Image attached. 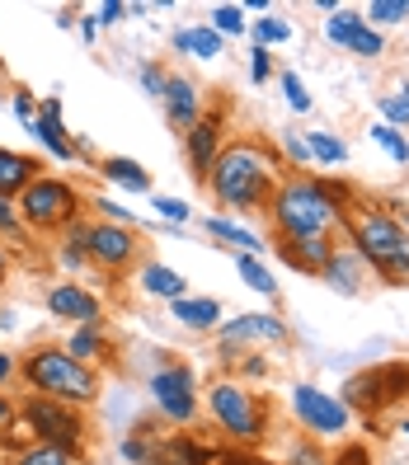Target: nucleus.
Instances as JSON below:
<instances>
[{
	"label": "nucleus",
	"mask_w": 409,
	"mask_h": 465,
	"mask_svg": "<svg viewBox=\"0 0 409 465\" xmlns=\"http://www.w3.org/2000/svg\"><path fill=\"white\" fill-rule=\"evenodd\" d=\"M372 142H376L381 151H386V155L395 160V165H409V142L400 136V127H386V123H376V127H372Z\"/></svg>",
	"instance_id": "nucleus-34"
},
{
	"label": "nucleus",
	"mask_w": 409,
	"mask_h": 465,
	"mask_svg": "<svg viewBox=\"0 0 409 465\" xmlns=\"http://www.w3.org/2000/svg\"><path fill=\"white\" fill-rule=\"evenodd\" d=\"M409 395V367L391 362V367H372L363 376H353L344 386V404L348 409H386L395 400Z\"/></svg>",
	"instance_id": "nucleus-10"
},
{
	"label": "nucleus",
	"mask_w": 409,
	"mask_h": 465,
	"mask_svg": "<svg viewBox=\"0 0 409 465\" xmlns=\"http://www.w3.org/2000/svg\"><path fill=\"white\" fill-rule=\"evenodd\" d=\"M66 352H71L75 362H85V367L104 362V352H108V343H104V324H80V330H71Z\"/></svg>",
	"instance_id": "nucleus-24"
},
{
	"label": "nucleus",
	"mask_w": 409,
	"mask_h": 465,
	"mask_svg": "<svg viewBox=\"0 0 409 465\" xmlns=\"http://www.w3.org/2000/svg\"><path fill=\"white\" fill-rule=\"evenodd\" d=\"M283 465H334V460L324 456L315 442H296V447L287 451V460H283Z\"/></svg>",
	"instance_id": "nucleus-40"
},
{
	"label": "nucleus",
	"mask_w": 409,
	"mask_h": 465,
	"mask_svg": "<svg viewBox=\"0 0 409 465\" xmlns=\"http://www.w3.org/2000/svg\"><path fill=\"white\" fill-rule=\"evenodd\" d=\"M19 222L34 226V231H62L80 216V193L66 183V179H52V174H38L29 188L19 193L15 203Z\"/></svg>",
	"instance_id": "nucleus-5"
},
{
	"label": "nucleus",
	"mask_w": 409,
	"mask_h": 465,
	"mask_svg": "<svg viewBox=\"0 0 409 465\" xmlns=\"http://www.w3.org/2000/svg\"><path fill=\"white\" fill-rule=\"evenodd\" d=\"M235 272L244 278V287L259 292V296H278V282H273V272L264 268V259L254 254H235Z\"/></svg>",
	"instance_id": "nucleus-27"
},
{
	"label": "nucleus",
	"mask_w": 409,
	"mask_h": 465,
	"mask_svg": "<svg viewBox=\"0 0 409 465\" xmlns=\"http://www.w3.org/2000/svg\"><path fill=\"white\" fill-rule=\"evenodd\" d=\"M363 24H367V19H363L358 10H339L334 19H324V38H330V43H339V47H348V38L358 34Z\"/></svg>",
	"instance_id": "nucleus-33"
},
{
	"label": "nucleus",
	"mask_w": 409,
	"mask_h": 465,
	"mask_svg": "<svg viewBox=\"0 0 409 465\" xmlns=\"http://www.w3.org/2000/svg\"><path fill=\"white\" fill-rule=\"evenodd\" d=\"M175 47L179 52H194V57H203V62H212V57H222L226 38H216L207 24H194V29H179L175 34Z\"/></svg>",
	"instance_id": "nucleus-26"
},
{
	"label": "nucleus",
	"mask_w": 409,
	"mask_h": 465,
	"mask_svg": "<svg viewBox=\"0 0 409 465\" xmlns=\"http://www.w3.org/2000/svg\"><path fill=\"white\" fill-rule=\"evenodd\" d=\"M250 38H254V47H278V43H287L292 38V29H287V24L283 19H254L250 24Z\"/></svg>",
	"instance_id": "nucleus-35"
},
{
	"label": "nucleus",
	"mask_w": 409,
	"mask_h": 465,
	"mask_svg": "<svg viewBox=\"0 0 409 465\" xmlns=\"http://www.w3.org/2000/svg\"><path fill=\"white\" fill-rule=\"evenodd\" d=\"M344 231H348L353 254H358L381 282H391V287H404L409 282V231L400 226V216L391 207L348 203Z\"/></svg>",
	"instance_id": "nucleus-3"
},
{
	"label": "nucleus",
	"mask_w": 409,
	"mask_h": 465,
	"mask_svg": "<svg viewBox=\"0 0 409 465\" xmlns=\"http://www.w3.org/2000/svg\"><path fill=\"white\" fill-rule=\"evenodd\" d=\"M216 465H254V460H244V456H226V460H216Z\"/></svg>",
	"instance_id": "nucleus-53"
},
{
	"label": "nucleus",
	"mask_w": 409,
	"mask_h": 465,
	"mask_svg": "<svg viewBox=\"0 0 409 465\" xmlns=\"http://www.w3.org/2000/svg\"><path fill=\"white\" fill-rule=\"evenodd\" d=\"M268 75H273V57H268L264 47H254V52H250V80H254V85H264Z\"/></svg>",
	"instance_id": "nucleus-44"
},
{
	"label": "nucleus",
	"mask_w": 409,
	"mask_h": 465,
	"mask_svg": "<svg viewBox=\"0 0 409 465\" xmlns=\"http://www.w3.org/2000/svg\"><path fill=\"white\" fill-rule=\"evenodd\" d=\"M184 151H188V165H194V174H198V179H207L212 160L222 155V108L203 114L194 127L184 132Z\"/></svg>",
	"instance_id": "nucleus-14"
},
{
	"label": "nucleus",
	"mask_w": 409,
	"mask_h": 465,
	"mask_svg": "<svg viewBox=\"0 0 409 465\" xmlns=\"http://www.w3.org/2000/svg\"><path fill=\"white\" fill-rule=\"evenodd\" d=\"M244 376H268V362H264V352H250V358H244Z\"/></svg>",
	"instance_id": "nucleus-51"
},
{
	"label": "nucleus",
	"mask_w": 409,
	"mask_h": 465,
	"mask_svg": "<svg viewBox=\"0 0 409 465\" xmlns=\"http://www.w3.org/2000/svg\"><path fill=\"white\" fill-rule=\"evenodd\" d=\"M142 292L160 296V301H179V296H188V278L175 272L170 263H142Z\"/></svg>",
	"instance_id": "nucleus-21"
},
{
	"label": "nucleus",
	"mask_w": 409,
	"mask_h": 465,
	"mask_svg": "<svg viewBox=\"0 0 409 465\" xmlns=\"http://www.w3.org/2000/svg\"><path fill=\"white\" fill-rule=\"evenodd\" d=\"M278 85H283V94H287V104H292V114H311V94H306V85H302V75L283 71Z\"/></svg>",
	"instance_id": "nucleus-38"
},
{
	"label": "nucleus",
	"mask_w": 409,
	"mask_h": 465,
	"mask_svg": "<svg viewBox=\"0 0 409 465\" xmlns=\"http://www.w3.org/2000/svg\"><path fill=\"white\" fill-rule=\"evenodd\" d=\"M5 278H10V250L0 244V282H5Z\"/></svg>",
	"instance_id": "nucleus-52"
},
{
	"label": "nucleus",
	"mask_w": 409,
	"mask_h": 465,
	"mask_svg": "<svg viewBox=\"0 0 409 465\" xmlns=\"http://www.w3.org/2000/svg\"><path fill=\"white\" fill-rule=\"evenodd\" d=\"M283 151H287V160H292V165H311V151H306V142H302V136H283Z\"/></svg>",
	"instance_id": "nucleus-47"
},
{
	"label": "nucleus",
	"mask_w": 409,
	"mask_h": 465,
	"mask_svg": "<svg viewBox=\"0 0 409 465\" xmlns=\"http://www.w3.org/2000/svg\"><path fill=\"white\" fill-rule=\"evenodd\" d=\"M207 409H212L216 428H226L235 442H244V447L264 442L268 414H264V404L240 386V381H216V386L207 391Z\"/></svg>",
	"instance_id": "nucleus-6"
},
{
	"label": "nucleus",
	"mask_w": 409,
	"mask_h": 465,
	"mask_svg": "<svg viewBox=\"0 0 409 465\" xmlns=\"http://www.w3.org/2000/svg\"><path fill=\"white\" fill-rule=\"evenodd\" d=\"M306 151H311L315 165H344V160H348L344 136H334V132H311L306 136Z\"/></svg>",
	"instance_id": "nucleus-28"
},
{
	"label": "nucleus",
	"mask_w": 409,
	"mask_h": 465,
	"mask_svg": "<svg viewBox=\"0 0 409 465\" xmlns=\"http://www.w3.org/2000/svg\"><path fill=\"white\" fill-rule=\"evenodd\" d=\"M348 52H358V57H381V52H386V38H381L376 29H367V24H363V29L348 38Z\"/></svg>",
	"instance_id": "nucleus-39"
},
{
	"label": "nucleus",
	"mask_w": 409,
	"mask_h": 465,
	"mask_svg": "<svg viewBox=\"0 0 409 465\" xmlns=\"http://www.w3.org/2000/svg\"><path fill=\"white\" fill-rule=\"evenodd\" d=\"M95 207H99V216H104V222H114V226H132V212H127L123 203H114V198H99Z\"/></svg>",
	"instance_id": "nucleus-42"
},
{
	"label": "nucleus",
	"mask_w": 409,
	"mask_h": 465,
	"mask_svg": "<svg viewBox=\"0 0 409 465\" xmlns=\"http://www.w3.org/2000/svg\"><path fill=\"white\" fill-rule=\"evenodd\" d=\"M344 212H348V188L344 183L287 174L278 183V193H273V203H268V222H273V235L306 240V235H334Z\"/></svg>",
	"instance_id": "nucleus-2"
},
{
	"label": "nucleus",
	"mask_w": 409,
	"mask_h": 465,
	"mask_svg": "<svg viewBox=\"0 0 409 465\" xmlns=\"http://www.w3.org/2000/svg\"><path fill=\"white\" fill-rule=\"evenodd\" d=\"M381 118H386V127L409 123V85H400L395 94H381Z\"/></svg>",
	"instance_id": "nucleus-36"
},
{
	"label": "nucleus",
	"mask_w": 409,
	"mask_h": 465,
	"mask_svg": "<svg viewBox=\"0 0 409 465\" xmlns=\"http://www.w3.org/2000/svg\"><path fill=\"white\" fill-rule=\"evenodd\" d=\"M15 376H19V362L10 358V352H0V386H10Z\"/></svg>",
	"instance_id": "nucleus-50"
},
{
	"label": "nucleus",
	"mask_w": 409,
	"mask_h": 465,
	"mask_svg": "<svg viewBox=\"0 0 409 465\" xmlns=\"http://www.w3.org/2000/svg\"><path fill=\"white\" fill-rule=\"evenodd\" d=\"M0 235L19 240V212H15V203H10V198H0Z\"/></svg>",
	"instance_id": "nucleus-46"
},
{
	"label": "nucleus",
	"mask_w": 409,
	"mask_h": 465,
	"mask_svg": "<svg viewBox=\"0 0 409 465\" xmlns=\"http://www.w3.org/2000/svg\"><path fill=\"white\" fill-rule=\"evenodd\" d=\"M15 114H19V123L29 127L34 118H38V99L29 94V90H15Z\"/></svg>",
	"instance_id": "nucleus-45"
},
{
	"label": "nucleus",
	"mask_w": 409,
	"mask_h": 465,
	"mask_svg": "<svg viewBox=\"0 0 409 465\" xmlns=\"http://www.w3.org/2000/svg\"><path fill=\"white\" fill-rule=\"evenodd\" d=\"M19 376L29 381L34 395H47V400L71 404V409H85L99 400V371L75 362L66 348H34L19 362Z\"/></svg>",
	"instance_id": "nucleus-4"
},
{
	"label": "nucleus",
	"mask_w": 409,
	"mask_h": 465,
	"mask_svg": "<svg viewBox=\"0 0 409 465\" xmlns=\"http://www.w3.org/2000/svg\"><path fill=\"white\" fill-rule=\"evenodd\" d=\"M207 29H212L216 38H235V34H244V29H250V19H244V5H216Z\"/></svg>",
	"instance_id": "nucleus-31"
},
{
	"label": "nucleus",
	"mask_w": 409,
	"mask_h": 465,
	"mask_svg": "<svg viewBox=\"0 0 409 465\" xmlns=\"http://www.w3.org/2000/svg\"><path fill=\"white\" fill-rule=\"evenodd\" d=\"M47 311L57 315V320H71L75 330H80V324H104L99 296L85 292L80 282H52V287H47Z\"/></svg>",
	"instance_id": "nucleus-13"
},
{
	"label": "nucleus",
	"mask_w": 409,
	"mask_h": 465,
	"mask_svg": "<svg viewBox=\"0 0 409 465\" xmlns=\"http://www.w3.org/2000/svg\"><path fill=\"white\" fill-rule=\"evenodd\" d=\"M24 423H29L34 442L62 447L71 456L85 451V419H80V409H71V404H57L47 395H29L24 400Z\"/></svg>",
	"instance_id": "nucleus-7"
},
{
	"label": "nucleus",
	"mask_w": 409,
	"mask_h": 465,
	"mask_svg": "<svg viewBox=\"0 0 409 465\" xmlns=\"http://www.w3.org/2000/svg\"><path fill=\"white\" fill-rule=\"evenodd\" d=\"M151 207H155L160 216H165L170 226H188V222H194V207H188V203H179V198H165V193H151Z\"/></svg>",
	"instance_id": "nucleus-37"
},
{
	"label": "nucleus",
	"mask_w": 409,
	"mask_h": 465,
	"mask_svg": "<svg viewBox=\"0 0 409 465\" xmlns=\"http://www.w3.org/2000/svg\"><path fill=\"white\" fill-rule=\"evenodd\" d=\"M136 80H142V90L151 94V99H160V94H165V71H160V66H142V71H136Z\"/></svg>",
	"instance_id": "nucleus-41"
},
{
	"label": "nucleus",
	"mask_w": 409,
	"mask_h": 465,
	"mask_svg": "<svg viewBox=\"0 0 409 465\" xmlns=\"http://www.w3.org/2000/svg\"><path fill=\"white\" fill-rule=\"evenodd\" d=\"M85 240H90V226H85V222H71V226H66V240H62V263H66V268H85V263H90Z\"/></svg>",
	"instance_id": "nucleus-29"
},
{
	"label": "nucleus",
	"mask_w": 409,
	"mask_h": 465,
	"mask_svg": "<svg viewBox=\"0 0 409 465\" xmlns=\"http://www.w3.org/2000/svg\"><path fill=\"white\" fill-rule=\"evenodd\" d=\"M216 343L222 352H240L244 343H287V324L268 311H254V315H235L216 330Z\"/></svg>",
	"instance_id": "nucleus-12"
},
{
	"label": "nucleus",
	"mask_w": 409,
	"mask_h": 465,
	"mask_svg": "<svg viewBox=\"0 0 409 465\" xmlns=\"http://www.w3.org/2000/svg\"><path fill=\"white\" fill-rule=\"evenodd\" d=\"M160 104H165V118L175 132H188L198 118H203V90L194 85V80L184 75H170L165 80V94H160Z\"/></svg>",
	"instance_id": "nucleus-16"
},
{
	"label": "nucleus",
	"mask_w": 409,
	"mask_h": 465,
	"mask_svg": "<svg viewBox=\"0 0 409 465\" xmlns=\"http://www.w3.org/2000/svg\"><path fill=\"white\" fill-rule=\"evenodd\" d=\"M207 460H212V451L188 442V437H170V442H160L151 451V465H207Z\"/></svg>",
	"instance_id": "nucleus-25"
},
{
	"label": "nucleus",
	"mask_w": 409,
	"mask_h": 465,
	"mask_svg": "<svg viewBox=\"0 0 409 465\" xmlns=\"http://www.w3.org/2000/svg\"><path fill=\"white\" fill-rule=\"evenodd\" d=\"M99 174H104L108 183L127 188V193H151V170H142V165H136V160H127V155L99 160Z\"/></svg>",
	"instance_id": "nucleus-22"
},
{
	"label": "nucleus",
	"mask_w": 409,
	"mask_h": 465,
	"mask_svg": "<svg viewBox=\"0 0 409 465\" xmlns=\"http://www.w3.org/2000/svg\"><path fill=\"white\" fill-rule=\"evenodd\" d=\"M367 29H386V24H404L409 19V0H372V5H367Z\"/></svg>",
	"instance_id": "nucleus-30"
},
{
	"label": "nucleus",
	"mask_w": 409,
	"mask_h": 465,
	"mask_svg": "<svg viewBox=\"0 0 409 465\" xmlns=\"http://www.w3.org/2000/svg\"><path fill=\"white\" fill-rule=\"evenodd\" d=\"M207 235L216 240V244H226V250H240V254H264V240L254 235V231H244V226H235V222H226V216H207Z\"/></svg>",
	"instance_id": "nucleus-23"
},
{
	"label": "nucleus",
	"mask_w": 409,
	"mask_h": 465,
	"mask_svg": "<svg viewBox=\"0 0 409 465\" xmlns=\"http://www.w3.org/2000/svg\"><path fill=\"white\" fill-rule=\"evenodd\" d=\"M127 15V5H123V0H108V5L99 10V24H118Z\"/></svg>",
	"instance_id": "nucleus-49"
},
{
	"label": "nucleus",
	"mask_w": 409,
	"mask_h": 465,
	"mask_svg": "<svg viewBox=\"0 0 409 465\" xmlns=\"http://www.w3.org/2000/svg\"><path fill=\"white\" fill-rule=\"evenodd\" d=\"M273 250L283 254L287 268L315 272V278H320V268L330 263V254L339 250V244H334V235H306V240H283V235H273Z\"/></svg>",
	"instance_id": "nucleus-15"
},
{
	"label": "nucleus",
	"mask_w": 409,
	"mask_h": 465,
	"mask_svg": "<svg viewBox=\"0 0 409 465\" xmlns=\"http://www.w3.org/2000/svg\"><path fill=\"white\" fill-rule=\"evenodd\" d=\"M80 456H71V451H62V447H47V442H29L19 456H15V465H75Z\"/></svg>",
	"instance_id": "nucleus-32"
},
{
	"label": "nucleus",
	"mask_w": 409,
	"mask_h": 465,
	"mask_svg": "<svg viewBox=\"0 0 409 465\" xmlns=\"http://www.w3.org/2000/svg\"><path fill=\"white\" fill-rule=\"evenodd\" d=\"M400 432H404V437H409V419H404V423H400Z\"/></svg>",
	"instance_id": "nucleus-55"
},
{
	"label": "nucleus",
	"mask_w": 409,
	"mask_h": 465,
	"mask_svg": "<svg viewBox=\"0 0 409 465\" xmlns=\"http://www.w3.org/2000/svg\"><path fill=\"white\" fill-rule=\"evenodd\" d=\"M5 419H10V400H5V395H0V423H5Z\"/></svg>",
	"instance_id": "nucleus-54"
},
{
	"label": "nucleus",
	"mask_w": 409,
	"mask_h": 465,
	"mask_svg": "<svg viewBox=\"0 0 409 465\" xmlns=\"http://www.w3.org/2000/svg\"><path fill=\"white\" fill-rule=\"evenodd\" d=\"M334 465H372V456H367V447H344L334 456Z\"/></svg>",
	"instance_id": "nucleus-48"
},
{
	"label": "nucleus",
	"mask_w": 409,
	"mask_h": 465,
	"mask_svg": "<svg viewBox=\"0 0 409 465\" xmlns=\"http://www.w3.org/2000/svg\"><path fill=\"white\" fill-rule=\"evenodd\" d=\"M292 414L302 419V428L315 432V437H339L353 423V409L339 395H324L320 386H296L292 391Z\"/></svg>",
	"instance_id": "nucleus-9"
},
{
	"label": "nucleus",
	"mask_w": 409,
	"mask_h": 465,
	"mask_svg": "<svg viewBox=\"0 0 409 465\" xmlns=\"http://www.w3.org/2000/svg\"><path fill=\"white\" fill-rule=\"evenodd\" d=\"M320 282L330 287V292H339V296H358L363 282H367V263L353 254V250H334L330 263L320 268Z\"/></svg>",
	"instance_id": "nucleus-18"
},
{
	"label": "nucleus",
	"mask_w": 409,
	"mask_h": 465,
	"mask_svg": "<svg viewBox=\"0 0 409 465\" xmlns=\"http://www.w3.org/2000/svg\"><path fill=\"white\" fill-rule=\"evenodd\" d=\"M29 132L47 146V155H52V160H75V155H80V151H75V142L66 136V127H62V99H57V94L38 104V118L29 123Z\"/></svg>",
	"instance_id": "nucleus-17"
},
{
	"label": "nucleus",
	"mask_w": 409,
	"mask_h": 465,
	"mask_svg": "<svg viewBox=\"0 0 409 465\" xmlns=\"http://www.w3.org/2000/svg\"><path fill=\"white\" fill-rule=\"evenodd\" d=\"M283 179H287L283 160L273 155L268 146H259V142H231V146H222V155L212 160V170H207L203 183H207V193L222 207L264 212Z\"/></svg>",
	"instance_id": "nucleus-1"
},
{
	"label": "nucleus",
	"mask_w": 409,
	"mask_h": 465,
	"mask_svg": "<svg viewBox=\"0 0 409 465\" xmlns=\"http://www.w3.org/2000/svg\"><path fill=\"white\" fill-rule=\"evenodd\" d=\"M170 306H175V320L184 324V330H194V334L222 330V301L216 296H179V301H170Z\"/></svg>",
	"instance_id": "nucleus-19"
},
{
	"label": "nucleus",
	"mask_w": 409,
	"mask_h": 465,
	"mask_svg": "<svg viewBox=\"0 0 409 465\" xmlns=\"http://www.w3.org/2000/svg\"><path fill=\"white\" fill-rule=\"evenodd\" d=\"M400 226H404V231H409V216H404V222H400Z\"/></svg>",
	"instance_id": "nucleus-56"
},
{
	"label": "nucleus",
	"mask_w": 409,
	"mask_h": 465,
	"mask_svg": "<svg viewBox=\"0 0 409 465\" xmlns=\"http://www.w3.org/2000/svg\"><path fill=\"white\" fill-rule=\"evenodd\" d=\"M85 250H90V263H95V268H104V272H123V268L136 263L142 244H136L132 226L95 222V226H90V240H85Z\"/></svg>",
	"instance_id": "nucleus-11"
},
{
	"label": "nucleus",
	"mask_w": 409,
	"mask_h": 465,
	"mask_svg": "<svg viewBox=\"0 0 409 465\" xmlns=\"http://www.w3.org/2000/svg\"><path fill=\"white\" fill-rule=\"evenodd\" d=\"M151 400L170 423H194L198 414V376L188 362H165L151 376Z\"/></svg>",
	"instance_id": "nucleus-8"
},
{
	"label": "nucleus",
	"mask_w": 409,
	"mask_h": 465,
	"mask_svg": "<svg viewBox=\"0 0 409 465\" xmlns=\"http://www.w3.org/2000/svg\"><path fill=\"white\" fill-rule=\"evenodd\" d=\"M151 442H146V437H127V442H123V456L132 460V465H151Z\"/></svg>",
	"instance_id": "nucleus-43"
},
{
	"label": "nucleus",
	"mask_w": 409,
	"mask_h": 465,
	"mask_svg": "<svg viewBox=\"0 0 409 465\" xmlns=\"http://www.w3.org/2000/svg\"><path fill=\"white\" fill-rule=\"evenodd\" d=\"M38 160L34 155H24V151H10V146H0V198H19L24 188H29L38 179Z\"/></svg>",
	"instance_id": "nucleus-20"
}]
</instances>
